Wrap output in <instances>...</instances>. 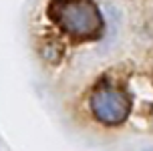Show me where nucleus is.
<instances>
[{"instance_id":"f03ea898","label":"nucleus","mask_w":153,"mask_h":151,"mask_svg":"<svg viewBox=\"0 0 153 151\" xmlns=\"http://www.w3.org/2000/svg\"><path fill=\"white\" fill-rule=\"evenodd\" d=\"M91 111L103 125H121L129 117L131 97L121 85L101 81L91 95Z\"/></svg>"},{"instance_id":"f257e3e1","label":"nucleus","mask_w":153,"mask_h":151,"mask_svg":"<svg viewBox=\"0 0 153 151\" xmlns=\"http://www.w3.org/2000/svg\"><path fill=\"white\" fill-rule=\"evenodd\" d=\"M48 16L75 40H95L105 28L103 16L93 0H53L48 4Z\"/></svg>"}]
</instances>
